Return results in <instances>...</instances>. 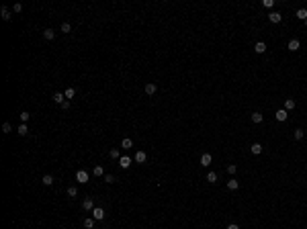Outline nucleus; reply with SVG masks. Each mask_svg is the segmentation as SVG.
Masks as SVG:
<instances>
[{"label":"nucleus","mask_w":307,"mask_h":229,"mask_svg":"<svg viewBox=\"0 0 307 229\" xmlns=\"http://www.w3.org/2000/svg\"><path fill=\"white\" fill-rule=\"evenodd\" d=\"M274 117H276V121H287L289 113H287L284 109H281V111H276V113H274Z\"/></svg>","instance_id":"obj_10"},{"label":"nucleus","mask_w":307,"mask_h":229,"mask_svg":"<svg viewBox=\"0 0 307 229\" xmlns=\"http://www.w3.org/2000/svg\"><path fill=\"white\" fill-rule=\"evenodd\" d=\"M250 151L254 153V156H258V153H262V145H260V143H252V145H250Z\"/></svg>","instance_id":"obj_14"},{"label":"nucleus","mask_w":307,"mask_h":229,"mask_svg":"<svg viewBox=\"0 0 307 229\" xmlns=\"http://www.w3.org/2000/svg\"><path fill=\"white\" fill-rule=\"evenodd\" d=\"M43 37H45L47 41H51V39L56 37V31H53V29H45V31H43Z\"/></svg>","instance_id":"obj_16"},{"label":"nucleus","mask_w":307,"mask_h":229,"mask_svg":"<svg viewBox=\"0 0 307 229\" xmlns=\"http://www.w3.org/2000/svg\"><path fill=\"white\" fill-rule=\"evenodd\" d=\"M293 109H295V100H293V98H287V100H284V111L289 113V111H293Z\"/></svg>","instance_id":"obj_13"},{"label":"nucleus","mask_w":307,"mask_h":229,"mask_svg":"<svg viewBox=\"0 0 307 229\" xmlns=\"http://www.w3.org/2000/svg\"><path fill=\"white\" fill-rule=\"evenodd\" d=\"M43 184H45V186H51V184H53V176L45 174V176H43Z\"/></svg>","instance_id":"obj_24"},{"label":"nucleus","mask_w":307,"mask_h":229,"mask_svg":"<svg viewBox=\"0 0 307 229\" xmlns=\"http://www.w3.org/2000/svg\"><path fill=\"white\" fill-rule=\"evenodd\" d=\"M62 109L68 111V109H70V100H64V103H62Z\"/></svg>","instance_id":"obj_37"},{"label":"nucleus","mask_w":307,"mask_h":229,"mask_svg":"<svg viewBox=\"0 0 307 229\" xmlns=\"http://www.w3.org/2000/svg\"><path fill=\"white\" fill-rule=\"evenodd\" d=\"M305 137V131L303 129H295V139H303Z\"/></svg>","instance_id":"obj_28"},{"label":"nucleus","mask_w":307,"mask_h":229,"mask_svg":"<svg viewBox=\"0 0 307 229\" xmlns=\"http://www.w3.org/2000/svg\"><path fill=\"white\" fill-rule=\"evenodd\" d=\"M17 131H19V135H27V133H29V127H27V123H21Z\"/></svg>","instance_id":"obj_18"},{"label":"nucleus","mask_w":307,"mask_h":229,"mask_svg":"<svg viewBox=\"0 0 307 229\" xmlns=\"http://www.w3.org/2000/svg\"><path fill=\"white\" fill-rule=\"evenodd\" d=\"M11 131H12L11 123H4V125H2V133H11Z\"/></svg>","instance_id":"obj_32"},{"label":"nucleus","mask_w":307,"mask_h":229,"mask_svg":"<svg viewBox=\"0 0 307 229\" xmlns=\"http://www.w3.org/2000/svg\"><path fill=\"white\" fill-rule=\"evenodd\" d=\"M297 19L303 21V23L307 21V10H305V8H299V10H297Z\"/></svg>","instance_id":"obj_15"},{"label":"nucleus","mask_w":307,"mask_h":229,"mask_svg":"<svg viewBox=\"0 0 307 229\" xmlns=\"http://www.w3.org/2000/svg\"><path fill=\"white\" fill-rule=\"evenodd\" d=\"M287 47H289L291 51H297V49L301 47V41H299V39H291V41H289V45H287Z\"/></svg>","instance_id":"obj_9"},{"label":"nucleus","mask_w":307,"mask_h":229,"mask_svg":"<svg viewBox=\"0 0 307 229\" xmlns=\"http://www.w3.org/2000/svg\"><path fill=\"white\" fill-rule=\"evenodd\" d=\"M12 10H14V12H21V10H23V4H19V2H17V4L12 6Z\"/></svg>","instance_id":"obj_34"},{"label":"nucleus","mask_w":307,"mask_h":229,"mask_svg":"<svg viewBox=\"0 0 307 229\" xmlns=\"http://www.w3.org/2000/svg\"><path fill=\"white\" fill-rule=\"evenodd\" d=\"M119 149H111V160H119Z\"/></svg>","instance_id":"obj_31"},{"label":"nucleus","mask_w":307,"mask_h":229,"mask_svg":"<svg viewBox=\"0 0 307 229\" xmlns=\"http://www.w3.org/2000/svg\"><path fill=\"white\" fill-rule=\"evenodd\" d=\"M72 31V25L70 23H62V33H70Z\"/></svg>","instance_id":"obj_27"},{"label":"nucleus","mask_w":307,"mask_h":229,"mask_svg":"<svg viewBox=\"0 0 307 229\" xmlns=\"http://www.w3.org/2000/svg\"><path fill=\"white\" fill-rule=\"evenodd\" d=\"M264 6H266V8H272L274 2H272V0H264Z\"/></svg>","instance_id":"obj_35"},{"label":"nucleus","mask_w":307,"mask_h":229,"mask_svg":"<svg viewBox=\"0 0 307 229\" xmlns=\"http://www.w3.org/2000/svg\"><path fill=\"white\" fill-rule=\"evenodd\" d=\"M82 209H84V211H92V209H94V203H92V198H84V203H82Z\"/></svg>","instance_id":"obj_12"},{"label":"nucleus","mask_w":307,"mask_h":229,"mask_svg":"<svg viewBox=\"0 0 307 229\" xmlns=\"http://www.w3.org/2000/svg\"><path fill=\"white\" fill-rule=\"evenodd\" d=\"M102 178H104V182H107V184H113L115 182V176H113V174H104Z\"/></svg>","instance_id":"obj_25"},{"label":"nucleus","mask_w":307,"mask_h":229,"mask_svg":"<svg viewBox=\"0 0 307 229\" xmlns=\"http://www.w3.org/2000/svg\"><path fill=\"white\" fill-rule=\"evenodd\" d=\"M227 229H239V225H236V223H229Z\"/></svg>","instance_id":"obj_38"},{"label":"nucleus","mask_w":307,"mask_h":229,"mask_svg":"<svg viewBox=\"0 0 307 229\" xmlns=\"http://www.w3.org/2000/svg\"><path fill=\"white\" fill-rule=\"evenodd\" d=\"M64 96H66V100H68V98H74V96H76V90H74V88H68V90L64 92Z\"/></svg>","instance_id":"obj_22"},{"label":"nucleus","mask_w":307,"mask_h":229,"mask_svg":"<svg viewBox=\"0 0 307 229\" xmlns=\"http://www.w3.org/2000/svg\"><path fill=\"white\" fill-rule=\"evenodd\" d=\"M27 121H29V113L23 111V113H21V123H27Z\"/></svg>","instance_id":"obj_33"},{"label":"nucleus","mask_w":307,"mask_h":229,"mask_svg":"<svg viewBox=\"0 0 307 229\" xmlns=\"http://www.w3.org/2000/svg\"><path fill=\"white\" fill-rule=\"evenodd\" d=\"M205 180H209V182H211V184H213V182H217V172H209Z\"/></svg>","instance_id":"obj_21"},{"label":"nucleus","mask_w":307,"mask_h":229,"mask_svg":"<svg viewBox=\"0 0 307 229\" xmlns=\"http://www.w3.org/2000/svg\"><path fill=\"white\" fill-rule=\"evenodd\" d=\"M88 178H90V176H88V172H86V170H78V172H76V180H78L80 184H86V182H88Z\"/></svg>","instance_id":"obj_2"},{"label":"nucleus","mask_w":307,"mask_h":229,"mask_svg":"<svg viewBox=\"0 0 307 229\" xmlns=\"http://www.w3.org/2000/svg\"><path fill=\"white\" fill-rule=\"evenodd\" d=\"M268 21H270L272 25H276V23H281V21H283V16H281L278 12H270V14H268Z\"/></svg>","instance_id":"obj_6"},{"label":"nucleus","mask_w":307,"mask_h":229,"mask_svg":"<svg viewBox=\"0 0 307 229\" xmlns=\"http://www.w3.org/2000/svg\"><path fill=\"white\" fill-rule=\"evenodd\" d=\"M94 176H104V170L101 166H94Z\"/></svg>","instance_id":"obj_30"},{"label":"nucleus","mask_w":307,"mask_h":229,"mask_svg":"<svg viewBox=\"0 0 307 229\" xmlns=\"http://www.w3.org/2000/svg\"><path fill=\"white\" fill-rule=\"evenodd\" d=\"M84 227L92 229V227H94V219H84Z\"/></svg>","instance_id":"obj_26"},{"label":"nucleus","mask_w":307,"mask_h":229,"mask_svg":"<svg viewBox=\"0 0 307 229\" xmlns=\"http://www.w3.org/2000/svg\"><path fill=\"white\" fill-rule=\"evenodd\" d=\"M262 119H264L262 113H252V121H254V123H262Z\"/></svg>","instance_id":"obj_23"},{"label":"nucleus","mask_w":307,"mask_h":229,"mask_svg":"<svg viewBox=\"0 0 307 229\" xmlns=\"http://www.w3.org/2000/svg\"><path fill=\"white\" fill-rule=\"evenodd\" d=\"M305 27H307V21H305Z\"/></svg>","instance_id":"obj_39"},{"label":"nucleus","mask_w":307,"mask_h":229,"mask_svg":"<svg viewBox=\"0 0 307 229\" xmlns=\"http://www.w3.org/2000/svg\"><path fill=\"white\" fill-rule=\"evenodd\" d=\"M236 170H238V168H236L233 164H231V166H227V172H229V174H236Z\"/></svg>","instance_id":"obj_36"},{"label":"nucleus","mask_w":307,"mask_h":229,"mask_svg":"<svg viewBox=\"0 0 307 229\" xmlns=\"http://www.w3.org/2000/svg\"><path fill=\"white\" fill-rule=\"evenodd\" d=\"M121 147H125V149L133 147V141H131V139H129V137H125V139H123V141H121Z\"/></svg>","instance_id":"obj_19"},{"label":"nucleus","mask_w":307,"mask_h":229,"mask_svg":"<svg viewBox=\"0 0 307 229\" xmlns=\"http://www.w3.org/2000/svg\"><path fill=\"white\" fill-rule=\"evenodd\" d=\"M119 166H121L123 170H127V168L131 166V158H129V156H121V158H119Z\"/></svg>","instance_id":"obj_3"},{"label":"nucleus","mask_w":307,"mask_h":229,"mask_svg":"<svg viewBox=\"0 0 307 229\" xmlns=\"http://www.w3.org/2000/svg\"><path fill=\"white\" fill-rule=\"evenodd\" d=\"M64 100H66V96H64L62 92H56V94H53V103L62 104V103H64Z\"/></svg>","instance_id":"obj_17"},{"label":"nucleus","mask_w":307,"mask_h":229,"mask_svg":"<svg viewBox=\"0 0 307 229\" xmlns=\"http://www.w3.org/2000/svg\"><path fill=\"white\" fill-rule=\"evenodd\" d=\"M254 51H256V53H264V51H266V43H264V41H258V43L254 45Z\"/></svg>","instance_id":"obj_11"},{"label":"nucleus","mask_w":307,"mask_h":229,"mask_svg":"<svg viewBox=\"0 0 307 229\" xmlns=\"http://www.w3.org/2000/svg\"><path fill=\"white\" fill-rule=\"evenodd\" d=\"M227 188H229V190H238V188H239V182H238V180H229V182H227Z\"/></svg>","instance_id":"obj_20"},{"label":"nucleus","mask_w":307,"mask_h":229,"mask_svg":"<svg viewBox=\"0 0 307 229\" xmlns=\"http://www.w3.org/2000/svg\"><path fill=\"white\" fill-rule=\"evenodd\" d=\"M133 160H135V162H139V164H143V162L148 160V153L139 149V151H137V153H135V158H133Z\"/></svg>","instance_id":"obj_7"},{"label":"nucleus","mask_w":307,"mask_h":229,"mask_svg":"<svg viewBox=\"0 0 307 229\" xmlns=\"http://www.w3.org/2000/svg\"><path fill=\"white\" fill-rule=\"evenodd\" d=\"M0 14H2V21H6V23H8V21L12 19V12L8 10L6 6H2V8H0Z\"/></svg>","instance_id":"obj_4"},{"label":"nucleus","mask_w":307,"mask_h":229,"mask_svg":"<svg viewBox=\"0 0 307 229\" xmlns=\"http://www.w3.org/2000/svg\"><path fill=\"white\" fill-rule=\"evenodd\" d=\"M76 195H78V188H76V186H70V188H68V196H76Z\"/></svg>","instance_id":"obj_29"},{"label":"nucleus","mask_w":307,"mask_h":229,"mask_svg":"<svg viewBox=\"0 0 307 229\" xmlns=\"http://www.w3.org/2000/svg\"><path fill=\"white\" fill-rule=\"evenodd\" d=\"M104 215H107V213H104V209H101V207H94V209H92V219H94V221L104 219Z\"/></svg>","instance_id":"obj_1"},{"label":"nucleus","mask_w":307,"mask_h":229,"mask_svg":"<svg viewBox=\"0 0 307 229\" xmlns=\"http://www.w3.org/2000/svg\"><path fill=\"white\" fill-rule=\"evenodd\" d=\"M143 90H146V94H149V96H152V94H156L158 86H156L154 82H149V84H146V88H143Z\"/></svg>","instance_id":"obj_8"},{"label":"nucleus","mask_w":307,"mask_h":229,"mask_svg":"<svg viewBox=\"0 0 307 229\" xmlns=\"http://www.w3.org/2000/svg\"><path fill=\"white\" fill-rule=\"evenodd\" d=\"M213 162V158H211V153H203L201 156V166H205V168H209V164Z\"/></svg>","instance_id":"obj_5"}]
</instances>
